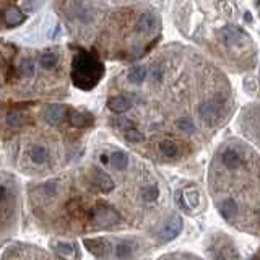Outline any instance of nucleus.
I'll return each mask as SVG.
<instances>
[{"mask_svg": "<svg viewBox=\"0 0 260 260\" xmlns=\"http://www.w3.org/2000/svg\"><path fill=\"white\" fill-rule=\"evenodd\" d=\"M164 198L163 186L140 159L127 169L109 161V151L68 174L29 187L37 223L57 234H85L143 228Z\"/></svg>", "mask_w": 260, "mask_h": 260, "instance_id": "obj_1", "label": "nucleus"}, {"mask_svg": "<svg viewBox=\"0 0 260 260\" xmlns=\"http://www.w3.org/2000/svg\"><path fill=\"white\" fill-rule=\"evenodd\" d=\"M210 195L220 216L239 231L258 234V155L239 139L216 148L208 167Z\"/></svg>", "mask_w": 260, "mask_h": 260, "instance_id": "obj_2", "label": "nucleus"}, {"mask_svg": "<svg viewBox=\"0 0 260 260\" xmlns=\"http://www.w3.org/2000/svg\"><path fill=\"white\" fill-rule=\"evenodd\" d=\"M83 244L96 260H145L151 252V244L142 236L86 238Z\"/></svg>", "mask_w": 260, "mask_h": 260, "instance_id": "obj_3", "label": "nucleus"}, {"mask_svg": "<svg viewBox=\"0 0 260 260\" xmlns=\"http://www.w3.org/2000/svg\"><path fill=\"white\" fill-rule=\"evenodd\" d=\"M18 186L13 176L0 172V242L15 233L20 211Z\"/></svg>", "mask_w": 260, "mask_h": 260, "instance_id": "obj_4", "label": "nucleus"}, {"mask_svg": "<svg viewBox=\"0 0 260 260\" xmlns=\"http://www.w3.org/2000/svg\"><path fill=\"white\" fill-rule=\"evenodd\" d=\"M104 75V65L95 54L80 51L72 60V81L76 88L93 90Z\"/></svg>", "mask_w": 260, "mask_h": 260, "instance_id": "obj_5", "label": "nucleus"}, {"mask_svg": "<svg viewBox=\"0 0 260 260\" xmlns=\"http://www.w3.org/2000/svg\"><path fill=\"white\" fill-rule=\"evenodd\" d=\"M2 260H65L59 255H51L44 249L31 244H13L4 252Z\"/></svg>", "mask_w": 260, "mask_h": 260, "instance_id": "obj_6", "label": "nucleus"}, {"mask_svg": "<svg viewBox=\"0 0 260 260\" xmlns=\"http://www.w3.org/2000/svg\"><path fill=\"white\" fill-rule=\"evenodd\" d=\"M208 254L213 260H242L233 239L223 233H218L210 239Z\"/></svg>", "mask_w": 260, "mask_h": 260, "instance_id": "obj_7", "label": "nucleus"}, {"mask_svg": "<svg viewBox=\"0 0 260 260\" xmlns=\"http://www.w3.org/2000/svg\"><path fill=\"white\" fill-rule=\"evenodd\" d=\"M216 36H218L220 42L229 49L242 48V46H246L250 39L246 31H242L239 26H234V25H228L225 28L218 29Z\"/></svg>", "mask_w": 260, "mask_h": 260, "instance_id": "obj_8", "label": "nucleus"}, {"mask_svg": "<svg viewBox=\"0 0 260 260\" xmlns=\"http://www.w3.org/2000/svg\"><path fill=\"white\" fill-rule=\"evenodd\" d=\"M181 229H182V218L178 215V213H172V215L167 216V220L163 223L161 229H159L156 244H164L167 241L174 239L176 236H179Z\"/></svg>", "mask_w": 260, "mask_h": 260, "instance_id": "obj_9", "label": "nucleus"}, {"mask_svg": "<svg viewBox=\"0 0 260 260\" xmlns=\"http://www.w3.org/2000/svg\"><path fill=\"white\" fill-rule=\"evenodd\" d=\"M49 246L56 255L62 257L65 260H80V252L76 244L72 241H65V239H51Z\"/></svg>", "mask_w": 260, "mask_h": 260, "instance_id": "obj_10", "label": "nucleus"}, {"mask_svg": "<svg viewBox=\"0 0 260 260\" xmlns=\"http://www.w3.org/2000/svg\"><path fill=\"white\" fill-rule=\"evenodd\" d=\"M67 116H68V109L62 104H49V106H46L42 111L44 122L52 127L62 124V122L67 119Z\"/></svg>", "mask_w": 260, "mask_h": 260, "instance_id": "obj_11", "label": "nucleus"}, {"mask_svg": "<svg viewBox=\"0 0 260 260\" xmlns=\"http://www.w3.org/2000/svg\"><path fill=\"white\" fill-rule=\"evenodd\" d=\"M67 119H68V124H70L73 128H88V127L93 125V122H95L93 116H91L90 112L76 111V109L68 111Z\"/></svg>", "mask_w": 260, "mask_h": 260, "instance_id": "obj_12", "label": "nucleus"}, {"mask_svg": "<svg viewBox=\"0 0 260 260\" xmlns=\"http://www.w3.org/2000/svg\"><path fill=\"white\" fill-rule=\"evenodd\" d=\"M108 108L120 116V114H125L127 111L132 109V99L125 95H116V96H111L108 99Z\"/></svg>", "mask_w": 260, "mask_h": 260, "instance_id": "obj_13", "label": "nucleus"}, {"mask_svg": "<svg viewBox=\"0 0 260 260\" xmlns=\"http://www.w3.org/2000/svg\"><path fill=\"white\" fill-rule=\"evenodd\" d=\"M158 26V18H156V15H153V13H143L139 23H137V31H139L140 34H151L153 31L156 29Z\"/></svg>", "mask_w": 260, "mask_h": 260, "instance_id": "obj_14", "label": "nucleus"}, {"mask_svg": "<svg viewBox=\"0 0 260 260\" xmlns=\"http://www.w3.org/2000/svg\"><path fill=\"white\" fill-rule=\"evenodd\" d=\"M148 76V68L145 65H134L127 73V80L132 85H142Z\"/></svg>", "mask_w": 260, "mask_h": 260, "instance_id": "obj_15", "label": "nucleus"}, {"mask_svg": "<svg viewBox=\"0 0 260 260\" xmlns=\"http://www.w3.org/2000/svg\"><path fill=\"white\" fill-rule=\"evenodd\" d=\"M25 20H26L25 13H23L20 9H17V7H10V9H7L4 13V21L9 26H18Z\"/></svg>", "mask_w": 260, "mask_h": 260, "instance_id": "obj_16", "label": "nucleus"}, {"mask_svg": "<svg viewBox=\"0 0 260 260\" xmlns=\"http://www.w3.org/2000/svg\"><path fill=\"white\" fill-rule=\"evenodd\" d=\"M57 62H59V57H57L56 52H52V51H46L39 56V65L42 68H46V70L54 68L57 65Z\"/></svg>", "mask_w": 260, "mask_h": 260, "instance_id": "obj_17", "label": "nucleus"}, {"mask_svg": "<svg viewBox=\"0 0 260 260\" xmlns=\"http://www.w3.org/2000/svg\"><path fill=\"white\" fill-rule=\"evenodd\" d=\"M34 68H36V65L33 62V59H25L21 62V65H20V73L28 78V76H33L34 75Z\"/></svg>", "mask_w": 260, "mask_h": 260, "instance_id": "obj_18", "label": "nucleus"}, {"mask_svg": "<svg viewBox=\"0 0 260 260\" xmlns=\"http://www.w3.org/2000/svg\"><path fill=\"white\" fill-rule=\"evenodd\" d=\"M158 260H202V258H198L192 254H186V252L184 254L182 252H176V254H166Z\"/></svg>", "mask_w": 260, "mask_h": 260, "instance_id": "obj_19", "label": "nucleus"}, {"mask_svg": "<svg viewBox=\"0 0 260 260\" xmlns=\"http://www.w3.org/2000/svg\"><path fill=\"white\" fill-rule=\"evenodd\" d=\"M252 260H257V255H254V258H252Z\"/></svg>", "mask_w": 260, "mask_h": 260, "instance_id": "obj_20", "label": "nucleus"}]
</instances>
